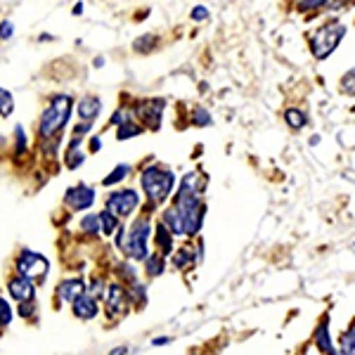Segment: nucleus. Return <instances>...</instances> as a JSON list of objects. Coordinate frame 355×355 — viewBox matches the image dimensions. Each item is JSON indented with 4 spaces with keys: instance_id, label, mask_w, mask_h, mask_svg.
I'll return each instance as SVG.
<instances>
[{
    "instance_id": "obj_1",
    "label": "nucleus",
    "mask_w": 355,
    "mask_h": 355,
    "mask_svg": "<svg viewBox=\"0 0 355 355\" xmlns=\"http://www.w3.org/2000/svg\"><path fill=\"white\" fill-rule=\"evenodd\" d=\"M140 185L152 206H162L175 190V173L162 164H152L147 168H142Z\"/></svg>"
},
{
    "instance_id": "obj_2",
    "label": "nucleus",
    "mask_w": 355,
    "mask_h": 355,
    "mask_svg": "<svg viewBox=\"0 0 355 355\" xmlns=\"http://www.w3.org/2000/svg\"><path fill=\"white\" fill-rule=\"evenodd\" d=\"M71 110H73V97L71 95H64V93L55 95L41 114V121H38V135H41L43 140H50V137L60 135L62 128H64L67 121H69V116H71Z\"/></svg>"
},
{
    "instance_id": "obj_3",
    "label": "nucleus",
    "mask_w": 355,
    "mask_h": 355,
    "mask_svg": "<svg viewBox=\"0 0 355 355\" xmlns=\"http://www.w3.org/2000/svg\"><path fill=\"white\" fill-rule=\"evenodd\" d=\"M175 209V214L180 216L182 230H185V237H194L199 230H202V223L206 216V204L204 197H197V194H180L175 192V199L171 204Z\"/></svg>"
},
{
    "instance_id": "obj_4",
    "label": "nucleus",
    "mask_w": 355,
    "mask_h": 355,
    "mask_svg": "<svg viewBox=\"0 0 355 355\" xmlns=\"http://www.w3.org/2000/svg\"><path fill=\"white\" fill-rule=\"evenodd\" d=\"M346 36V26L339 19H329L322 26H318L311 33V53L315 60H327L339 48V43Z\"/></svg>"
},
{
    "instance_id": "obj_5",
    "label": "nucleus",
    "mask_w": 355,
    "mask_h": 355,
    "mask_svg": "<svg viewBox=\"0 0 355 355\" xmlns=\"http://www.w3.org/2000/svg\"><path fill=\"white\" fill-rule=\"evenodd\" d=\"M150 242H152V220L150 216H140L125 232L123 251L130 261H147L150 256Z\"/></svg>"
},
{
    "instance_id": "obj_6",
    "label": "nucleus",
    "mask_w": 355,
    "mask_h": 355,
    "mask_svg": "<svg viewBox=\"0 0 355 355\" xmlns=\"http://www.w3.org/2000/svg\"><path fill=\"white\" fill-rule=\"evenodd\" d=\"M137 206H140V194L135 190H130V187L116 190L107 197V211L116 216V218H128V216H133L137 211Z\"/></svg>"
},
{
    "instance_id": "obj_7",
    "label": "nucleus",
    "mask_w": 355,
    "mask_h": 355,
    "mask_svg": "<svg viewBox=\"0 0 355 355\" xmlns=\"http://www.w3.org/2000/svg\"><path fill=\"white\" fill-rule=\"evenodd\" d=\"M135 119L140 121V125H147L152 130L162 128V119L166 112V100L162 97H152V100H142L133 107Z\"/></svg>"
},
{
    "instance_id": "obj_8",
    "label": "nucleus",
    "mask_w": 355,
    "mask_h": 355,
    "mask_svg": "<svg viewBox=\"0 0 355 355\" xmlns=\"http://www.w3.org/2000/svg\"><path fill=\"white\" fill-rule=\"evenodd\" d=\"M48 268L50 263L45 261V256L36 254V251L26 249L19 254V259H17V270H19V275H24V277L28 279H41L48 275Z\"/></svg>"
},
{
    "instance_id": "obj_9",
    "label": "nucleus",
    "mask_w": 355,
    "mask_h": 355,
    "mask_svg": "<svg viewBox=\"0 0 355 355\" xmlns=\"http://www.w3.org/2000/svg\"><path fill=\"white\" fill-rule=\"evenodd\" d=\"M105 311L107 318H123L125 313L130 311V294L123 284H110L105 296Z\"/></svg>"
},
{
    "instance_id": "obj_10",
    "label": "nucleus",
    "mask_w": 355,
    "mask_h": 355,
    "mask_svg": "<svg viewBox=\"0 0 355 355\" xmlns=\"http://www.w3.org/2000/svg\"><path fill=\"white\" fill-rule=\"evenodd\" d=\"M95 202V190L85 182H78V185L69 187L64 192V204L69 206L71 211H85L90 209Z\"/></svg>"
},
{
    "instance_id": "obj_11",
    "label": "nucleus",
    "mask_w": 355,
    "mask_h": 355,
    "mask_svg": "<svg viewBox=\"0 0 355 355\" xmlns=\"http://www.w3.org/2000/svg\"><path fill=\"white\" fill-rule=\"evenodd\" d=\"M8 289H10V296H12L17 303L33 301V296H36V284L28 277H24V275H15L8 282Z\"/></svg>"
},
{
    "instance_id": "obj_12",
    "label": "nucleus",
    "mask_w": 355,
    "mask_h": 355,
    "mask_svg": "<svg viewBox=\"0 0 355 355\" xmlns=\"http://www.w3.org/2000/svg\"><path fill=\"white\" fill-rule=\"evenodd\" d=\"M83 291H85V282L81 277H69L57 284V299L62 303H71L73 306V303L83 296Z\"/></svg>"
},
{
    "instance_id": "obj_13",
    "label": "nucleus",
    "mask_w": 355,
    "mask_h": 355,
    "mask_svg": "<svg viewBox=\"0 0 355 355\" xmlns=\"http://www.w3.org/2000/svg\"><path fill=\"white\" fill-rule=\"evenodd\" d=\"M315 346L322 355H336L334 351V341H331V334H329V318H322L315 327V336H313Z\"/></svg>"
},
{
    "instance_id": "obj_14",
    "label": "nucleus",
    "mask_w": 355,
    "mask_h": 355,
    "mask_svg": "<svg viewBox=\"0 0 355 355\" xmlns=\"http://www.w3.org/2000/svg\"><path fill=\"white\" fill-rule=\"evenodd\" d=\"M178 192L180 194H197V197H202V194L206 192V175L202 173V171H190V173L180 180Z\"/></svg>"
},
{
    "instance_id": "obj_15",
    "label": "nucleus",
    "mask_w": 355,
    "mask_h": 355,
    "mask_svg": "<svg viewBox=\"0 0 355 355\" xmlns=\"http://www.w3.org/2000/svg\"><path fill=\"white\" fill-rule=\"evenodd\" d=\"M76 112H78V119H81V121L93 123L95 119L100 116V112H102L100 97H95V95H85V97H81V102L76 105Z\"/></svg>"
},
{
    "instance_id": "obj_16",
    "label": "nucleus",
    "mask_w": 355,
    "mask_h": 355,
    "mask_svg": "<svg viewBox=\"0 0 355 355\" xmlns=\"http://www.w3.org/2000/svg\"><path fill=\"white\" fill-rule=\"evenodd\" d=\"M81 137H73L71 142H69V147H67V154H64V164H67V168L69 171H76V168H81L83 162H85V152L81 150Z\"/></svg>"
},
{
    "instance_id": "obj_17",
    "label": "nucleus",
    "mask_w": 355,
    "mask_h": 355,
    "mask_svg": "<svg viewBox=\"0 0 355 355\" xmlns=\"http://www.w3.org/2000/svg\"><path fill=\"white\" fill-rule=\"evenodd\" d=\"M97 313H100V306H97V299L93 296H81L76 303H73V315H76L78 320H93L97 318Z\"/></svg>"
},
{
    "instance_id": "obj_18",
    "label": "nucleus",
    "mask_w": 355,
    "mask_h": 355,
    "mask_svg": "<svg viewBox=\"0 0 355 355\" xmlns=\"http://www.w3.org/2000/svg\"><path fill=\"white\" fill-rule=\"evenodd\" d=\"M154 244H157L159 254H164V256L173 254V232H171L164 223H157V230H154Z\"/></svg>"
},
{
    "instance_id": "obj_19",
    "label": "nucleus",
    "mask_w": 355,
    "mask_h": 355,
    "mask_svg": "<svg viewBox=\"0 0 355 355\" xmlns=\"http://www.w3.org/2000/svg\"><path fill=\"white\" fill-rule=\"evenodd\" d=\"M166 270V256L164 254H150L145 261V272L147 277H159Z\"/></svg>"
},
{
    "instance_id": "obj_20",
    "label": "nucleus",
    "mask_w": 355,
    "mask_h": 355,
    "mask_svg": "<svg viewBox=\"0 0 355 355\" xmlns=\"http://www.w3.org/2000/svg\"><path fill=\"white\" fill-rule=\"evenodd\" d=\"M284 121H287L289 128L299 130L308 123V116H306V112L299 110V107H289V110H284Z\"/></svg>"
},
{
    "instance_id": "obj_21",
    "label": "nucleus",
    "mask_w": 355,
    "mask_h": 355,
    "mask_svg": "<svg viewBox=\"0 0 355 355\" xmlns=\"http://www.w3.org/2000/svg\"><path fill=\"white\" fill-rule=\"evenodd\" d=\"M197 263V256H194V251L190 249V246H182V249L175 251V259H173V266L178 268V270H185V268H190Z\"/></svg>"
},
{
    "instance_id": "obj_22",
    "label": "nucleus",
    "mask_w": 355,
    "mask_h": 355,
    "mask_svg": "<svg viewBox=\"0 0 355 355\" xmlns=\"http://www.w3.org/2000/svg\"><path fill=\"white\" fill-rule=\"evenodd\" d=\"M128 173H130V166L128 164H119V166H114V171L110 175L102 180V185L105 187H114V185H119V182H123L125 178H128Z\"/></svg>"
},
{
    "instance_id": "obj_23",
    "label": "nucleus",
    "mask_w": 355,
    "mask_h": 355,
    "mask_svg": "<svg viewBox=\"0 0 355 355\" xmlns=\"http://www.w3.org/2000/svg\"><path fill=\"white\" fill-rule=\"evenodd\" d=\"M100 227H102V234H105V237H112V234L119 230V218L105 209L100 214Z\"/></svg>"
},
{
    "instance_id": "obj_24",
    "label": "nucleus",
    "mask_w": 355,
    "mask_h": 355,
    "mask_svg": "<svg viewBox=\"0 0 355 355\" xmlns=\"http://www.w3.org/2000/svg\"><path fill=\"white\" fill-rule=\"evenodd\" d=\"M331 0H294V8L299 12H318V10H324Z\"/></svg>"
},
{
    "instance_id": "obj_25",
    "label": "nucleus",
    "mask_w": 355,
    "mask_h": 355,
    "mask_svg": "<svg viewBox=\"0 0 355 355\" xmlns=\"http://www.w3.org/2000/svg\"><path fill=\"white\" fill-rule=\"evenodd\" d=\"M339 355H355V322L343 331L341 336V353Z\"/></svg>"
},
{
    "instance_id": "obj_26",
    "label": "nucleus",
    "mask_w": 355,
    "mask_h": 355,
    "mask_svg": "<svg viewBox=\"0 0 355 355\" xmlns=\"http://www.w3.org/2000/svg\"><path fill=\"white\" fill-rule=\"evenodd\" d=\"M140 133H142V125L137 123V121H128V123L119 125L116 137H119V140H130V137H135V135H140Z\"/></svg>"
},
{
    "instance_id": "obj_27",
    "label": "nucleus",
    "mask_w": 355,
    "mask_h": 355,
    "mask_svg": "<svg viewBox=\"0 0 355 355\" xmlns=\"http://www.w3.org/2000/svg\"><path fill=\"white\" fill-rule=\"evenodd\" d=\"M15 110V100H12V93L10 90H5L3 85H0V116L8 119L10 114Z\"/></svg>"
},
{
    "instance_id": "obj_28",
    "label": "nucleus",
    "mask_w": 355,
    "mask_h": 355,
    "mask_svg": "<svg viewBox=\"0 0 355 355\" xmlns=\"http://www.w3.org/2000/svg\"><path fill=\"white\" fill-rule=\"evenodd\" d=\"M157 43H159V38L157 36H140L137 41L133 43V50L135 53H152L154 48H157Z\"/></svg>"
},
{
    "instance_id": "obj_29",
    "label": "nucleus",
    "mask_w": 355,
    "mask_h": 355,
    "mask_svg": "<svg viewBox=\"0 0 355 355\" xmlns=\"http://www.w3.org/2000/svg\"><path fill=\"white\" fill-rule=\"evenodd\" d=\"M192 125H197V128H206V125H211L209 110H204V107H197V110H192Z\"/></svg>"
},
{
    "instance_id": "obj_30",
    "label": "nucleus",
    "mask_w": 355,
    "mask_h": 355,
    "mask_svg": "<svg viewBox=\"0 0 355 355\" xmlns=\"http://www.w3.org/2000/svg\"><path fill=\"white\" fill-rule=\"evenodd\" d=\"M12 318H15V311H12V306H10V301L0 299V329L8 327V324L12 322Z\"/></svg>"
},
{
    "instance_id": "obj_31",
    "label": "nucleus",
    "mask_w": 355,
    "mask_h": 355,
    "mask_svg": "<svg viewBox=\"0 0 355 355\" xmlns=\"http://www.w3.org/2000/svg\"><path fill=\"white\" fill-rule=\"evenodd\" d=\"M81 230H83V232H90V234L102 232V227H100V216H95V214L85 216V218L81 220Z\"/></svg>"
},
{
    "instance_id": "obj_32",
    "label": "nucleus",
    "mask_w": 355,
    "mask_h": 355,
    "mask_svg": "<svg viewBox=\"0 0 355 355\" xmlns=\"http://www.w3.org/2000/svg\"><path fill=\"white\" fill-rule=\"evenodd\" d=\"M341 93L343 95H355V69H351V71L341 78Z\"/></svg>"
},
{
    "instance_id": "obj_33",
    "label": "nucleus",
    "mask_w": 355,
    "mask_h": 355,
    "mask_svg": "<svg viewBox=\"0 0 355 355\" xmlns=\"http://www.w3.org/2000/svg\"><path fill=\"white\" fill-rule=\"evenodd\" d=\"M12 33H15V24H12V21H10V19L0 21V41H8Z\"/></svg>"
},
{
    "instance_id": "obj_34",
    "label": "nucleus",
    "mask_w": 355,
    "mask_h": 355,
    "mask_svg": "<svg viewBox=\"0 0 355 355\" xmlns=\"http://www.w3.org/2000/svg\"><path fill=\"white\" fill-rule=\"evenodd\" d=\"M15 135H17V152H26V135H24V128L21 125H17L15 128Z\"/></svg>"
},
{
    "instance_id": "obj_35",
    "label": "nucleus",
    "mask_w": 355,
    "mask_h": 355,
    "mask_svg": "<svg viewBox=\"0 0 355 355\" xmlns=\"http://www.w3.org/2000/svg\"><path fill=\"white\" fill-rule=\"evenodd\" d=\"M209 19V10L204 8V5H197V8L192 10V21H206Z\"/></svg>"
},
{
    "instance_id": "obj_36",
    "label": "nucleus",
    "mask_w": 355,
    "mask_h": 355,
    "mask_svg": "<svg viewBox=\"0 0 355 355\" xmlns=\"http://www.w3.org/2000/svg\"><path fill=\"white\" fill-rule=\"evenodd\" d=\"M90 128H93V123H88V121L76 123V125H73V137H83V135H88V133H90Z\"/></svg>"
},
{
    "instance_id": "obj_37",
    "label": "nucleus",
    "mask_w": 355,
    "mask_h": 355,
    "mask_svg": "<svg viewBox=\"0 0 355 355\" xmlns=\"http://www.w3.org/2000/svg\"><path fill=\"white\" fill-rule=\"evenodd\" d=\"M31 313H36V306H33V301L19 303V315H24V318H28Z\"/></svg>"
},
{
    "instance_id": "obj_38",
    "label": "nucleus",
    "mask_w": 355,
    "mask_h": 355,
    "mask_svg": "<svg viewBox=\"0 0 355 355\" xmlns=\"http://www.w3.org/2000/svg\"><path fill=\"white\" fill-rule=\"evenodd\" d=\"M100 147H102V140H100V137H97V135L90 137V140H88V150L95 154V152H100Z\"/></svg>"
},
{
    "instance_id": "obj_39",
    "label": "nucleus",
    "mask_w": 355,
    "mask_h": 355,
    "mask_svg": "<svg viewBox=\"0 0 355 355\" xmlns=\"http://www.w3.org/2000/svg\"><path fill=\"white\" fill-rule=\"evenodd\" d=\"M166 343H171L168 336H159V339H154V341H152V346H166Z\"/></svg>"
},
{
    "instance_id": "obj_40",
    "label": "nucleus",
    "mask_w": 355,
    "mask_h": 355,
    "mask_svg": "<svg viewBox=\"0 0 355 355\" xmlns=\"http://www.w3.org/2000/svg\"><path fill=\"white\" fill-rule=\"evenodd\" d=\"M128 353V346H119V348H112L110 355H125Z\"/></svg>"
},
{
    "instance_id": "obj_41",
    "label": "nucleus",
    "mask_w": 355,
    "mask_h": 355,
    "mask_svg": "<svg viewBox=\"0 0 355 355\" xmlns=\"http://www.w3.org/2000/svg\"><path fill=\"white\" fill-rule=\"evenodd\" d=\"M81 12H83V3H76V5H73V15L78 17V15H81Z\"/></svg>"
},
{
    "instance_id": "obj_42",
    "label": "nucleus",
    "mask_w": 355,
    "mask_h": 355,
    "mask_svg": "<svg viewBox=\"0 0 355 355\" xmlns=\"http://www.w3.org/2000/svg\"><path fill=\"white\" fill-rule=\"evenodd\" d=\"M93 64H95L97 69H100V67H105V57H95V62H93Z\"/></svg>"
}]
</instances>
